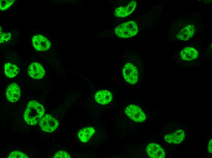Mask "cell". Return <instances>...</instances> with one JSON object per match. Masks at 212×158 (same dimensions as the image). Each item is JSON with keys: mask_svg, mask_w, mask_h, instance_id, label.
I'll use <instances>...</instances> for the list:
<instances>
[{"mask_svg": "<svg viewBox=\"0 0 212 158\" xmlns=\"http://www.w3.org/2000/svg\"><path fill=\"white\" fill-rule=\"evenodd\" d=\"M203 23L196 13L180 16L172 22L168 33L170 42L189 41L202 30Z\"/></svg>", "mask_w": 212, "mask_h": 158, "instance_id": "1", "label": "cell"}, {"mask_svg": "<svg viewBox=\"0 0 212 158\" xmlns=\"http://www.w3.org/2000/svg\"><path fill=\"white\" fill-rule=\"evenodd\" d=\"M144 64L139 54L133 52H126L119 74L122 82L129 88L139 86L146 75Z\"/></svg>", "mask_w": 212, "mask_h": 158, "instance_id": "2", "label": "cell"}, {"mask_svg": "<svg viewBox=\"0 0 212 158\" xmlns=\"http://www.w3.org/2000/svg\"><path fill=\"white\" fill-rule=\"evenodd\" d=\"M118 113L121 119V128H137L147 120V110L141 102L136 100H127L121 105ZM129 128L128 129H129Z\"/></svg>", "mask_w": 212, "mask_h": 158, "instance_id": "3", "label": "cell"}, {"mask_svg": "<svg viewBox=\"0 0 212 158\" xmlns=\"http://www.w3.org/2000/svg\"><path fill=\"white\" fill-rule=\"evenodd\" d=\"M183 43L173 52L172 60L184 68L198 67L202 57L200 43L196 41Z\"/></svg>", "mask_w": 212, "mask_h": 158, "instance_id": "4", "label": "cell"}, {"mask_svg": "<svg viewBox=\"0 0 212 158\" xmlns=\"http://www.w3.org/2000/svg\"><path fill=\"white\" fill-rule=\"evenodd\" d=\"M43 106L37 101H30L24 114L25 121L30 125H34L39 122L44 113Z\"/></svg>", "mask_w": 212, "mask_h": 158, "instance_id": "5", "label": "cell"}, {"mask_svg": "<svg viewBox=\"0 0 212 158\" xmlns=\"http://www.w3.org/2000/svg\"><path fill=\"white\" fill-rule=\"evenodd\" d=\"M113 91L106 88L99 89L96 91L93 99L98 107L105 108L112 104L115 96Z\"/></svg>", "mask_w": 212, "mask_h": 158, "instance_id": "6", "label": "cell"}, {"mask_svg": "<svg viewBox=\"0 0 212 158\" xmlns=\"http://www.w3.org/2000/svg\"><path fill=\"white\" fill-rule=\"evenodd\" d=\"M138 31L137 23L132 21L119 25L115 29V34L118 37L124 38L134 36L138 33Z\"/></svg>", "mask_w": 212, "mask_h": 158, "instance_id": "7", "label": "cell"}, {"mask_svg": "<svg viewBox=\"0 0 212 158\" xmlns=\"http://www.w3.org/2000/svg\"><path fill=\"white\" fill-rule=\"evenodd\" d=\"M59 125L58 120L48 114H45L42 117L39 122V125L41 129L48 132L54 131Z\"/></svg>", "mask_w": 212, "mask_h": 158, "instance_id": "8", "label": "cell"}, {"mask_svg": "<svg viewBox=\"0 0 212 158\" xmlns=\"http://www.w3.org/2000/svg\"><path fill=\"white\" fill-rule=\"evenodd\" d=\"M32 42L34 47L38 51L47 50L51 46V43L49 40L42 35L34 36L32 38Z\"/></svg>", "mask_w": 212, "mask_h": 158, "instance_id": "9", "label": "cell"}, {"mask_svg": "<svg viewBox=\"0 0 212 158\" xmlns=\"http://www.w3.org/2000/svg\"><path fill=\"white\" fill-rule=\"evenodd\" d=\"M147 155L150 158H164L165 153L159 145L154 143H150L147 146L146 149Z\"/></svg>", "mask_w": 212, "mask_h": 158, "instance_id": "10", "label": "cell"}, {"mask_svg": "<svg viewBox=\"0 0 212 158\" xmlns=\"http://www.w3.org/2000/svg\"><path fill=\"white\" fill-rule=\"evenodd\" d=\"M21 94L20 87L16 83H12L8 86L6 95L8 100L12 102H15L19 99Z\"/></svg>", "mask_w": 212, "mask_h": 158, "instance_id": "11", "label": "cell"}, {"mask_svg": "<svg viewBox=\"0 0 212 158\" xmlns=\"http://www.w3.org/2000/svg\"><path fill=\"white\" fill-rule=\"evenodd\" d=\"M27 72L30 77L35 79L42 78L45 74V70L42 65L36 62L32 63L29 66Z\"/></svg>", "mask_w": 212, "mask_h": 158, "instance_id": "12", "label": "cell"}, {"mask_svg": "<svg viewBox=\"0 0 212 158\" xmlns=\"http://www.w3.org/2000/svg\"><path fill=\"white\" fill-rule=\"evenodd\" d=\"M185 136L184 131L181 129H178L171 133L165 135L164 139L169 143L177 144L183 141Z\"/></svg>", "mask_w": 212, "mask_h": 158, "instance_id": "13", "label": "cell"}, {"mask_svg": "<svg viewBox=\"0 0 212 158\" xmlns=\"http://www.w3.org/2000/svg\"><path fill=\"white\" fill-rule=\"evenodd\" d=\"M136 6V2L134 1H131L125 7L121 6L116 9L114 14L118 17H124L129 15L134 10Z\"/></svg>", "mask_w": 212, "mask_h": 158, "instance_id": "14", "label": "cell"}, {"mask_svg": "<svg viewBox=\"0 0 212 158\" xmlns=\"http://www.w3.org/2000/svg\"><path fill=\"white\" fill-rule=\"evenodd\" d=\"M95 132V129L92 127H84L78 132V137L81 142L86 143L91 139Z\"/></svg>", "mask_w": 212, "mask_h": 158, "instance_id": "15", "label": "cell"}, {"mask_svg": "<svg viewBox=\"0 0 212 158\" xmlns=\"http://www.w3.org/2000/svg\"><path fill=\"white\" fill-rule=\"evenodd\" d=\"M4 71L7 77L12 78L18 74L19 69L16 65L10 63H7L5 64Z\"/></svg>", "mask_w": 212, "mask_h": 158, "instance_id": "16", "label": "cell"}, {"mask_svg": "<svg viewBox=\"0 0 212 158\" xmlns=\"http://www.w3.org/2000/svg\"><path fill=\"white\" fill-rule=\"evenodd\" d=\"M14 0H1L0 8L2 10H5L8 9L14 2Z\"/></svg>", "mask_w": 212, "mask_h": 158, "instance_id": "17", "label": "cell"}, {"mask_svg": "<svg viewBox=\"0 0 212 158\" xmlns=\"http://www.w3.org/2000/svg\"><path fill=\"white\" fill-rule=\"evenodd\" d=\"M8 158H28V157L23 153L18 151H14L9 154Z\"/></svg>", "mask_w": 212, "mask_h": 158, "instance_id": "18", "label": "cell"}, {"mask_svg": "<svg viewBox=\"0 0 212 158\" xmlns=\"http://www.w3.org/2000/svg\"><path fill=\"white\" fill-rule=\"evenodd\" d=\"M11 37V34L9 33H2L0 32V41L2 43L8 41Z\"/></svg>", "mask_w": 212, "mask_h": 158, "instance_id": "19", "label": "cell"}, {"mask_svg": "<svg viewBox=\"0 0 212 158\" xmlns=\"http://www.w3.org/2000/svg\"><path fill=\"white\" fill-rule=\"evenodd\" d=\"M54 158H70L71 156L66 152L60 150L57 152L53 157Z\"/></svg>", "mask_w": 212, "mask_h": 158, "instance_id": "20", "label": "cell"}, {"mask_svg": "<svg viewBox=\"0 0 212 158\" xmlns=\"http://www.w3.org/2000/svg\"><path fill=\"white\" fill-rule=\"evenodd\" d=\"M212 138L210 139L207 146V150L208 152L210 154L212 153Z\"/></svg>", "mask_w": 212, "mask_h": 158, "instance_id": "21", "label": "cell"}]
</instances>
